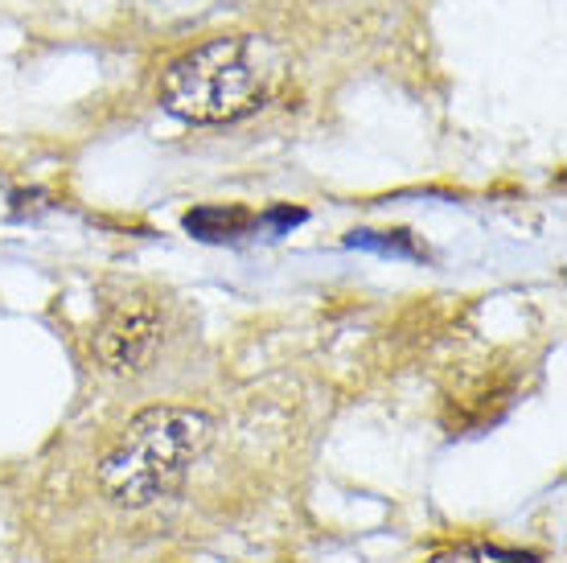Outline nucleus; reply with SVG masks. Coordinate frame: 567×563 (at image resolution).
<instances>
[{
  "label": "nucleus",
  "mask_w": 567,
  "mask_h": 563,
  "mask_svg": "<svg viewBox=\"0 0 567 563\" xmlns=\"http://www.w3.org/2000/svg\"><path fill=\"white\" fill-rule=\"evenodd\" d=\"M346 247H362V252L391 255V259H424L408 231H354L346 235Z\"/></svg>",
  "instance_id": "obj_5"
},
{
  "label": "nucleus",
  "mask_w": 567,
  "mask_h": 563,
  "mask_svg": "<svg viewBox=\"0 0 567 563\" xmlns=\"http://www.w3.org/2000/svg\"><path fill=\"white\" fill-rule=\"evenodd\" d=\"M156 346H161V313L144 300H132V305H120V309L100 325L95 334V354L100 362L120 379H132L141 375L148 362H153Z\"/></svg>",
  "instance_id": "obj_3"
},
{
  "label": "nucleus",
  "mask_w": 567,
  "mask_h": 563,
  "mask_svg": "<svg viewBox=\"0 0 567 563\" xmlns=\"http://www.w3.org/2000/svg\"><path fill=\"white\" fill-rule=\"evenodd\" d=\"M214 420L194 408H144L132 416L124 437L100 461L95 481L107 502L144 510L165 502L185 485V473L210 449Z\"/></svg>",
  "instance_id": "obj_1"
},
{
  "label": "nucleus",
  "mask_w": 567,
  "mask_h": 563,
  "mask_svg": "<svg viewBox=\"0 0 567 563\" xmlns=\"http://www.w3.org/2000/svg\"><path fill=\"white\" fill-rule=\"evenodd\" d=\"M182 223H185V231H189L194 239L227 243V239H239V235H247L259 218L251 211H243V206H194Z\"/></svg>",
  "instance_id": "obj_4"
},
{
  "label": "nucleus",
  "mask_w": 567,
  "mask_h": 563,
  "mask_svg": "<svg viewBox=\"0 0 567 563\" xmlns=\"http://www.w3.org/2000/svg\"><path fill=\"white\" fill-rule=\"evenodd\" d=\"M264 223H271L276 231H284V226L305 223V211H288V206H280V211H268V214H264Z\"/></svg>",
  "instance_id": "obj_6"
},
{
  "label": "nucleus",
  "mask_w": 567,
  "mask_h": 563,
  "mask_svg": "<svg viewBox=\"0 0 567 563\" xmlns=\"http://www.w3.org/2000/svg\"><path fill=\"white\" fill-rule=\"evenodd\" d=\"M268 83V50L259 38H210L173 58L161 79V103L185 124H235L264 103Z\"/></svg>",
  "instance_id": "obj_2"
}]
</instances>
